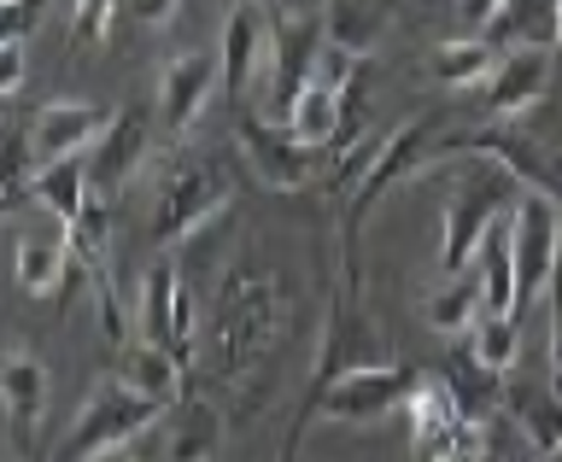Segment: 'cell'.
Here are the masks:
<instances>
[{
    "label": "cell",
    "mask_w": 562,
    "mask_h": 462,
    "mask_svg": "<svg viewBox=\"0 0 562 462\" xmlns=\"http://www.w3.org/2000/svg\"><path fill=\"white\" fill-rule=\"evenodd\" d=\"M504 53L498 47H486L481 35H469V42H446V47H434V82L439 88H451V94H463V88H481L492 70H498Z\"/></svg>",
    "instance_id": "obj_26"
},
{
    "label": "cell",
    "mask_w": 562,
    "mask_h": 462,
    "mask_svg": "<svg viewBox=\"0 0 562 462\" xmlns=\"http://www.w3.org/2000/svg\"><path fill=\"white\" fill-rule=\"evenodd\" d=\"M509 246H516V305L527 311L551 293L562 270V205L544 193H521L509 211Z\"/></svg>",
    "instance_id": "obj_9"
},
{
    "label": "cell",
    "mask_w": 562,
    "mask_h": 462,
    "mask_svg": "<svg viewBox=\"0 0 562 462\" xmlns=\"http://www.w3.org/2000/svg\"><path fill=\"white\" fill-rule=\"evenodd\" d=\"M35 200H42V211L59 217V228H70L88 211V200H94V188H88V158H53V165H42L35 170Z\"/></svg>",
    "instance_id": "obj_23"
},
{
    "label": "cell",
    "mask_w": 562,
    "mask_h": 462,
    "mask_svg": "<svg viewBox=\"0 0 562 462\" xmlns=\"http://www.w3.org/2000/svg\"><path fill=\"white\" fill-rule=\"evenodd\" d=\"M439 381H446V393L457 398V410H463V416H474V421H498V416H504V386H509V375L486 369L474 351H457Z\"/></svg>",
    "instance_id": "obj_21"
},
{
    "label": "cell",
    "mask_w": 562,
    "mask_h": 462,
    "mask_svg": "<svg viewBox=\"0 0 562 462\" xmlns=\"http://www.w3.org/2000/svg\"><path fill=\"white\" fill-rule=\"evenodd\" d=\"M0 7H18V0H0Z\"/></svg>",
    "instance_id": "obj_40"
},
{
    "label": "cell",
    "mask_w": 562,
    "mask_h": 462,
    "mask_svg": "<svg viewBox=\"0 0 562 462\" xmlns=\"http://www.w3.org/2000/svg\"><path fill=\"white\" fill-rule=\"evenodd\" d=\"M100 462H140V457H130V451H112V457H100Z\"/></svg>",
    "instance_id": "obj_37"
},
{
    "label": "cell",
    "mask_w": 562,
    "mask_h": 462,
    "mask_svg": "<svg viewBox=\"0 0 562 462\" xmlns=\"http://www.w3.org/2000/svg\"><path fill=\"white\" fill-rule=\"evenodd\" d=\"M70 235V252H77V263L88 275H112V200H88V211L77 223L65 228Z\"/></svg>",
    "instance_id": "obj_28"
},
{
    "label": "cell",
    "mask_w": 562,
    "mask_h": 462,
    "mask_svg": "<svg viewBox=\"0 0 562 462\" xmlns=\"http://www.w3.org/2000/svg\"><path fill=\"white\" fill-rule=\"evenodd\" d=\"M235 140H240V158L252 165V176L276 193H323L334 158H340V147H311L288 123L258 117L252 105L235 112Z\"/></svg>",
    "instance_id": "obj_4"
},
{
    "label": "cell",
    "mask_w": 562,
    "mask_h": 462,
    "mask_svg": "<svg viewBox=\"0 0 562 462\" xmlns=\"http://www.w3.org/2000/svg\"><path fill=\"white\" fill-rule=\"evenodd\" d=\"M112 117L117 112H105V105L47 100L42 112H35V123H30V140H35V153H42V165H53V158H82L105 129H112Z\"/></svg>",
    "instance_id": "obj_15"
},
{
    "label": "cell",
    "mask_w": 562,
    "mask_h": 462,
    "mask_svg": "<svg viewBox=\"0 0 562 462\" xmlns=\"http://www.w3.org/2000/svg\"><path fill=\"white\" fill-rule=\"evenodd\" d=\"M288 334V298L276 275H228L211 316V363L223 381H246Z\"/></svg>",
    "instance_id": "obj_1"
},
{
    "label": "cell",
    "mask_w": 562,
    "mask_h": 462,
    "mask_svg": "<svg viewBox=\"0 0 562 462\" xmlns=\"http://www.w3.org/2000/svg\"><path fill=\"white\" fill-rule=\"evenodd\" d=\"M544 311H551V381L562 393V270L551 281V293H544Z\"/></svg>",
    "instance_id": "obj_31"
},
{
    "label": "cell",
    "mask_w": 562,
    "mask_h": 462,
    "mask_svg": "<svg viewBox=\"0 0 562 462\" xmlns=\"http://www.w3.org/2000/svg\"><path fill=\"white\" fill-rule=\"evenodd\" d=\"M323 47H328L323 12H288L276 24V35H270V59H263L258 88H252V100H246V105H252L258 117H270V123H288L299 94H305L311 77H316Z\"/></svg>",
    "instance_id": "obj_5"
},
{
    "label": "cell",
    "mask_w": 562,
    "mask_h": 462,
    "mask_svg": "<svg viewBox=\"0 0 562 462\" xmlns=\"http://www.w3.org/2000/svg\"><path fill=\"white\" fill-rule=\"evenodd\" d=\"M258 7H263V12H281V0H258Z\"/></svg>",
    "instance_id": "obj_38"
},
{
    "label": "cell",
    "mask_w": 562,
    "mask_h": 462,
    "mask_svg": "<svg viewBox=\"0 0 562 462\" xmlns=\"http://www.w3.org/2000/svg\"><path fill=\"white\" fill-rule=\"evenodd\" d=\"M123 7H130V18H135V24H147V30H165L170 18H176V7H182V0H123Z\"/></svg>",
    "instance_id": "obj_33"
},
{
    "label": "cell",
    "mask_w": 562,
    "mask_h": 462,
    "mask_svg": "<svg viewBox=\"0 0 562 462\" xmlns=\"http://www.w3.org/2000/svg\"><path fill=\"white\" fill-rule=\"evenodd\" d=\"M270 12L258 7V0H235V12L223 18V42H217V59H223V88L235 94L240 105L252 100V88H258V70L263 59H270Z\"/></svg>",
    "instance_id": "obj_12"
},
{
    "label": "cell",
    "mask_w": 562,
    "mask_h": 462,
    "mask_svg": "<svg viewBox=\"0 0 562 462\" xmlns=\"http://www.w3.org/2000/svg\"><path fill=\"white\" fill-rule=\"evenodd\" d=\"M158 416H165V404L147 398V393H135L130 381L112 375V381H100L94 393L82 398V410H77V421L65 428L53 462H100V457L123 451L130 439H140Z\"/></svg>",
    "instance_id": "obj_3"
},
{
    "label": "cell",
    "mask_w": 562,
    "mask_h": 462,
    "mask_svg": "<svg viewBox=\"0 0 562 462\" xmlns=\"http://www.w3.org/2000/svg\"><path fill=\"white\" fill-rule=\"evenodd\" d=\"M469 351L481 358L486 369H516L521 358V316H481V323L469 328Z\"/></svg>",
    "instance_id": "obj_29"
},
{
    "label": "cell",
    "mask_w": 562,
    "mask_h": 462,
    "mask_svg": "<svg viewBox=\"0 0 562 462\" xmlns=\"http://www.w3.org/2000/svg\"><path fill=\"white\" fill-rule=\"evenodd\" d=\"M481 316H486V288H481V275H474V263L428 298V328L434 334H463V328L481 323Z\"/></svg>",
    "instance_id": "obj_27"
},
{
    "label": "cell",
    "mask_w": 562,
    "mask_h": 462,
    "mask_svg": "<svg viewBox=\"0 0 562 462\" xmlns=\"http://www.w3.org/2000/svg\"><path fill=\"white\" fill-rule=\"evenodd\" d=\"M457 153H474L486 165H498L516 188L544 193L562 205V158L544 153V140L521 135L516 123H481V129H457Z\"/></svg>",
    "instance_id": "obj_10"
},
{
    "label": "cell",
    "mask_w": 562,
    "mask_h": 462,
    "mask_svg": "<svg viewBox=\"0 0 562 462\" xmlns=\"http://www.w3.org/2000/svg\"><path fill=\"white\" fill-rule=\"evenodd\" d=\"M117 381H130L135 393L158 398L165 410L188 398V363H182V358H170V351H165V346H153V340H130V346H123Z\"/></svg>",
    "instance_id": "obj_19"
},
{
    "label": "cell",
    "mask_w": 562,
    "mask_h": 462,
    "mask_svg": "<svg viewBox=\"0 0 562 462\" xmlns=\"http://www.w3.org/2000/svg\"><path fill=\"white\" fill-rule=\"evenodd\" d=\"M217 82H223L217 53H182V59H170L165 77H158V123H165L170 135H188L193 123H200L205 100L217 94Z\"/></svg>",
    "instance_id": "obj_14"
},
{
    "label": "cell",
    "mask_w": 562,
    "mask_h": 462,
    "mask_svg": "<svg viewBox=\"0 0 562 462\" xmlns=\"http://www.w3.org/2000/svg\"><path fill=\"white\" fill-rule=\"evenodd\" d=\"M112 7H117V0H77V12H70V42H77V47H100L105 30H112Z\"/></svg>",
    "instance_id": "obj_30"
},
{
    "label": "cell",
    "mask_w": 562,
    "mask_h": 462,
    "mask_svg": "<svg viewBox=\"0 0 562 462\" xmlns=\"http://www.w3.org/2000/svg\"><path fill=\"white\" fill-rule=\"evenodd\" d=\"M340 123H346V88L311 77V88L299 94L293 117H288V129L299 140H311V147H334V140H340Z\"/></svg>",
    "instance_id": "obj_25"
},
{
    "label": "cell",
    "mask_w": 562,
    "mask_h": 462,
    "mask_svg": "<svg viewBox=\"0 0 562 462\" xmlns=\"http://www.w3.org/2000/svg\"><path fill=\"white\" fill-rule=\"evenodd\" d=\"M481 42L498 53H521V47L557 53L562 47V0H504L498 18L481 30Z\"/></svg>",
    "instance_id": "obj_16"
},
{
    "label": "cell",
    "mask_w": 562,
    "mask_h": 462,
    "mask_svg": "<svg viewBox=\"0 0 562 462\" xmlns=\"http://www.w3.org/2000/svg\"><path fill=\"white\" fill-rule=\"evenodd\" d=\"M12 275H18V288H24L30 298H59L65 281L82 275V263H77V252H70V235L59 228V235H24L18 240Z\"/></svg>",
    "instance_id": "obj_18"
},
{
    "label": "cell",
    "mask_w": 562,
    "mask_h": 462,
    "mask_svg": "<svg viewBox=\"0 0 562 462\" xmlns=\"http://www.w3.org/2000/svg\"><path fill=\"white\" fill-rule=\"evenodd\" d=\"M504 421L516 428L539 457L562 451V393L557 381H509L504 386Z\"/></svg>",
    "instance_id": "obj_17"
},
{
    "label": "cell",
    "mask_w": 562,
    "mask_h": 462,
    "mask_svg": "<svg viewBox=\"0 0 562 462\" xmlns=\"http://www.w3.org/2000/svg\"><path fill=\"white\" fill-rule=\"evenodd\" d=\"M35 12H42V0H18V7H0V30H7V42H24V30L35 24Z\"/></svg>",
    "instance_id": "obj_34"
},
{
    "label": "cell",
    "mask_w": 562,
    "mask_h": 462,
    "mask_svg": "<svg viewBox=\"0 0 562 462\" xmlns=\"http://www.w3.org/2000/svg\"><path fill=\"white\" fill-rule=\"evenodd\" d=\"M24 88V42H0V94H18Z\"/></svg>",
    "instance_id": "obj_32"
},
{
    "label": "cell",
    "mask_w": 562,
    "mask_h": 462,
    "mask_svg": "<svg viewBox=\"0 0 562 462\" xmlns=\"http://www.w3.org/2000/svg\"><path fill=\"white\" fill-rule=\"evenodd\" d=\"M323 24H328V47L351 53V59H369L381 47L386 24H393V0H328Z\"/></svg>",
    "instance_id": "obj_20"
},
{
    "label": "cell",
    "mask_w": 562,
    "mask_h": 462,
    "mask_svg": "<svg viewBox=\"0 0 562 462\" xmlns=\"http://www.w3.org/2000/svg\"><path fill=\"white\" fill-rule=\"evenodd\" d=\"M228 211V170L211 153H176L165 176H158V200H153V240L182 246L193 235H205Z\"/></svg>",
    "instance_id": "obj_2"
},
{
    "label": "cell",
    "mask_w": 562,
    "mask_h": 462,
    "mask_svg": "<svg viewBox=\"0 0 562 462\" xmlns=\"http://www.w3.org/2000/svg\"><path fill=\"white\" fill-rule=\"evenodd\" d=\"M223 451V416L205 398H182L170 421V462H217Z\"/></svg>",
    "instance_id": "obj_24"
},
{
    "label": "cell",
    "mask_w": 562,
    "mask_h": 462,
    "mask_svg": "<svg viewBox=\"0 0 562 462\" xmlns=\"http://www.w3.org/2000/svg\"><path fill=\"white\" fill-rule=\"evenodd\" d=\"M509 211H516V182L492 165V170H481L474 182H463L446 200V235H439V270L446 275H463L469 263H474V252L486 246V235L498 228Z\"/></svg>",
    "instance_id": "obj_6"
},
{
    "label": "cell",
    "mask_w": 562,
    "mask_h": 462,
    "mask_svg": "<svg viewBox=\"0 0 562 462\" xmlns=\"http://www.w3.org/2000/svg\"><path fill=\"white\" fill-rule=\"evenodd\" d=\"M498 7H504V0H457V18L469 24V35H481L492 18H498Z\"/></svg>",
    "instance_id": "obj_35"
},
{
    "label": "cell",
    "mask_w": 562,
    "mask_h": 462,
    "mask_svg": "<svg viewBox=\"0 0 562 462\" xmlns=\"http://www.w3.org/2000/svg\"><path fill=\"white\" fill-rule=\"evenodd\" d=\"M135 328L140 340L165 346L170 358L193 363V346H200V316H193V293L182 281V263L170 252L147 263V275H140V293H135Z\"/></svg>",
    "instance_id": "obj_7"
},
{
    "label": "cell",
    "mask_w": 562,
    "mask_h": 462,
    "mask_svg": "<svg viewBox=\"0 0 562 462\" xmlns=\"http://www.w3.org/2000/svg\"><path fill=\"white\" fill-rule=\"evenodd\" d=\"M481 462H516V457H509V446H504V416L486 428V451H481Z\"/></svg>",
    "instance_id": "obj_36"
},
{
    "label": "cell",
    "mask_w": 562,
    "mask_h": 462,
    "mask_svg": "<svg viewBox=\"0 0 562 462\" xmlns=\"http://www.w3.org/2000/svg\"><path fill=\"white\" fill-rule=\"evenodd\" d=\"M551 70H557V53H539V47L504 53L498 70L481 82V112L492 123H516L527 105H539V94L551 88Z\"/></svg>",
    "instance_id": "obj_13"
},
{
    "label": "cell",
    "mask_w": 562,
    "mask_h": 462,
    "mask_svg": "<svg viewBox=\"0 0 562 462\" xmlns=\"http://www.w3.org/2000/svg\"><path fill=\"white\" fill-rule=\"evenodd\" d=\"M0 398H7V416L30 433L47 416V398H53L47 363L30 358V351H7V363H0Z\"/></svg>",
    "instance_id": "obj_22"
},
{
    "label": "cell",
    "mask_w": 562,
    "mask_h": 462,
    "mask_svg": "<svg viewBox=\"0 0 562 462\" xmlns=\"http://www.w3.org/2000/svg\"><path fill=\"white\" fill-rule=\"evenodd\" d=\"M544 462H562V451H551V457H544Z\"/></svg>",
    "instance_id": "obj_39"
},
{
    "label": "cell",
    "mask_w": 562,
    "mask_h": 462,
    "mask_svg": "<svg viewBox=\"0 0 562 462\" xmlns=\"http://www.w3.org/2000/svg\"><path fill=\"white\" fill-rule=\"evenodd\" d=\"M153 153V117L140 112V105H117L112 129H105L94 147H88V188L100 193V200H117L123 188H130V176L147 165Z\"/></svg>",
    "instance_id": "obj_11"
},
{
    "label": "cell",
    "mask_w": 562,
    "mask_h": 462,
    "mask_svg": "<svg viewBox=\"0 0 562 462\" xmlns=\"http://www.w3.org/2000/svg\"><path fill=\"white\" fill-rule=\"evenodd\" d=\"M404 416H411V451H416V462H481L492 421H474V416L457 410V398L446 393V381H422L411 393V404H404Z\"/></svg>",
    "instance_id": "obj_8"
}]
</instances>
